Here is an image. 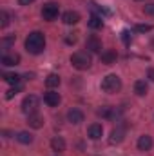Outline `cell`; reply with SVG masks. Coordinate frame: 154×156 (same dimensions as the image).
Here are the masks:
<instances>
[{"label":"cell","mask_w":154,"mask_h":156,"mask_svg":"<svg viewBox=\"0 0 154 156\" xmlns=\"http://www.w3.org/2000/svg\"><path fill=\"white\" fill-rule=\"evenodd\" d=\"M45 47V38L40 31H33L29 33V37L26 38V49L31 53V55H40Z\"/></svg>","instance_id":"cell-1"},{"label":"cell","mask_w":154,"mask_h":156,"mask_svg":"<svg viewBox=\"0 0 154 156\" xmlns=\"http://www.w3.org/2000/svg\"><path fill=\"white\" fill-rule=\"evenodd\" d=\"M71 64H73L76 69H80V71L89 69V67H91V56H89L87 51H78V53H75V55L71 56Z\"/></svg>","instance_id":"cell-2"},{"label":"cell","mask_w":154,"mask_h":156,"mask_svg":"<svg viewBox=\"0 0 154 156\" xmlns=\"http://www.w3.org/2000/svg\"><path fill=\"white\" fill-rule=\"evenodd\" d=\"M102 89H103L105 93H109V94L118 93V91L121 89V80L116 76V75H107V76L102 80Z\"/></svg>","instance_id":"cell-3"},{"label":"cell","mask_w":154,"mask_h":156,"mask_svg":"<svg viewBox=\"0 0 154 156\" xmlns=\"http://www.w3.org/2000/svg\"><path fill=\"white\" fill-rule=\"evenodd\" d=\"M58 13H60V5L58 4H54V2H47L44 7H42V16H44V20H54V18H58Z\"/></svg>","instance_id":"cell-4"},{"label":"cell","mask_w":154,"mask_h":156,"mask_svg":"<svg viewBox=\"0 0 154 156\" xmlns=\"http://www.w3.org/2000/svg\"><path fill=\"white\" fill-rule=\"evenodd\" d=\"M38 105H40V100L35 94H29V96H26L24 102H22V111H24L26 115H33V113H37Z\"/></svg>","instance_id":"cell-5"},{"label":"cell","mask_w":154,"mask_h":156,"mask_svg":"<svg viewBox=\"0 0 154 156\" xmlns=\"http://www.w3.org/2000/svg\"><path fill=\"white\" fill-rule=\"evenodd\" d=\"M87 134H89V138H91V140H100V138H102V134H103V127H102L100 123H93V125H89Z\"/></svg>","instance_id":"cell-6"},{"label":"cell","mask_w":154,"mask_h":156,"mask_svg":"<svg viewBox=\"0 0 154 156\" xmlns=\"http://www.w3.org/2000/svg\"><path fill=\"white\" fill-rule=\"evenodd\" d=\"M85 47H87V51H91V53H100V51H102V42L96 38V37H91V38L85 42Z\"/></svg>","instance_id":"cell-7"},{"label":"cell","mask_w":154,"mask_h":156,"mask_svg":"<svg viewBox=\"0 0 154 156\" xmlns=\"http://www.w3.org/2000/svg\"><path fill=\"white\" fill-rule=\"evenodd\" d=\"M44 102H45L47 105L54 107V105H58V104H60V94H58V93H54V91H47V93H45V96H44Z\"/></svg>","instance_id":"cell-8"},{"label":"cell","mask_w":154,"mask_h":156,"mask_svg":"<svg viewBox=\"0 0 154 156\" xmlns=\"http://www.w3.org/2000/svg\"><path fill=\"white\" fill-rule=\"evenodd\" d=\"M51 149H53L54 153L65 151V142H64V138H62V136H54V138L51 140Z\"/></svg>","instance_id":"cell-9"},{"label":"cell","mask_w":154,"mask_h":156,"mask_svg":"<svg viewBox=\"0 0 154 156\" xmlns=\"http://www.w3.org/2000/svg\"><path fill=\"white\" fill-rule=\"evenodd\" d=\"M151 147H152V138H151L149 134L140 136V140H138V149H140V151H149Z\"/></svg>","instance_id":"cell-10"},{"label":"cell","mask_w":154,"mask_h":156,"mask_svg":"<svg viewBox=\"0 0 154 156\" xmlns=\"http://www.w3.org/2000/svg\"><path fill=\"white\" fill-rule=\"evenodd\" d=\"M67 120H69L71 123H82V122H83V113H82L80 109H71V111L67 113Z\"/></svg>","instance_id":"cell-11"},{"label":"cell","mask_w":154,"mask_h":156,"mask_svg":"<svg viewBox=\"0 0 154 156\" xmlns=\"http://www.w3.org/2000/svg\"><path fill=\"white\" fill-rule=\"evenodd\" d=\"M27 123H29L33 129H40V127L44 125V118L40 116L38 113H33V115H29V118H27Z\"/></svg>","instance_id":"cell-12"},{"label":"cell","mask_w":154,"mask_h":156,"mask_svg":"<svg viewBox=\"0 0 154 156\" xmlns=\"http://www.w3.org/2000/svg\"><path fill=\"white\" fill-rule=\"evenodd\" d=\"M20 62V56L16 53H11V55H4L2 56V64L4 66H18Z\"/></svg>","instance_id":"cell-13"},{"label":"cell","mask_w":154,"mask_h":156,"mask_svg":"<svg viewBox=\"0 0 154 156\" xmlns=\"http://www.w3.org/2000/svg\"><path fill=\"white\" fill-rule=\"evenodd\" d=\"M123 134H125V131L121 129V127H116L114 131L111 133V138H109V142L114 145V144H120L121 140H123Z\"/></svg>","instance_id":"cell-14"},{"label":"cell","mask_w":154,"mask_h":156,"mask_svg":"<svg viewBox=\"0 0 154 156\" xmlns=\"http://www.w3.org/2000/svg\"><path fill=\"white\" fill-rule=\"evenodd\" d=\"M62 18H64V22H65V24H69V26H71V24H76L78 20H80V15H78L76 11H67V13H64V16H62Z\"/></svg>","instance_id":"cell-15"},{"label":"cell","mask_w":154,"mask_h":156,"mask_svg":"<svg viewBox=\"0 0 154 156\" xmlns=\"http://www.w3.org/2000/svg\"><path fill=\"white\" fill-rule=\"evenodd\" d=\"M102 62L107 64V66L114 64L116 62V53L114 51H105V53H102Z\"/></svg>","instance_id":"cell-16"},{"label":"cell","mask_w":154,"mask_h":156,"mask_svg":"<svg viewBox=\"0 0 154 156\" xmlns=\"http://www.w3.org/2000/svg\"><path fill=\"white\" fill-rule=\"evenodd\" d=\"M102 26H103L102 16H98V15H91V18H89V27H93V29H100Z\"/></svg>","instance_id":"cell-17"},{"label":"cell","mask_w":154,"mask_h":156,"mask_svg":"<svg viewBox=\"0 0 154 156\" xmlns=\"http://www.w3.org/2000/svg\"><path fill=\"white\" fill-rule=\"evenodd\" d=\"M134 93H136L138 96H143V94H147V83H145L143 80H138V82L134 83Z\"/></svg>","instance_id":"cell-18"},{"label":"cell","mask_w":154,"mask_h":156,"mask_svg":"<svg viewBox=\"0 0 154 156\" xmlns=\"http://www.w3.org/2000/svg\"><path fill=\"white\" fill-rule=\"evenodd\" d=\"M16 140H18L20 144H31V142H33V134L27 133V131H22V133L16 134Z\"/></svg>","instance_id":"cell-19"},{"label":"cell","mask_w":154,"mask_h":156,"mask_svg":"<svg viewBox=\"0 0 154 156\" xmlns=\"http://www.w3.org/2000/svg\"><path fill=\"white\" fill-rule=\"evenodd\" d=\"M4 80H5L7 83H11V85H18V82H20V75H16V73L4 75Z\"/></svg>","instance_id":"cell-20"},{"label":"cell","mask_w":154,"mask_h":156,"mask_svg":"<svg viewBox=\"0 0 154 156\" xmlns=\"http://www.w3.org/2000/svg\"><path fill=\"white\" fill-rule=\"evenodd\" d=\"M45 83H47V87H56L60 83V76L58 75H49L45 78Z\"/></svg>","instance_id":"cell-21"},{"label":"cell","mask_w":154,"mask_h":156,"mask_svg":"<svg viewBox=\"0 0 154 156\" xmlns=\"http://www.w3.org/2000/svg\"><path fill=\"white\" fill-rule=\"evenodd\" d=\"M151 29H152L151 24H138V26H136V31H140V33H147V31H151Z\"/></svg>","instance_id":"cell-22"},{"label":"cell","mask_w":154,"mask_h":156,"mask_svg":"<svg viewBox=\"0 0 154 156\" xmlns=\"http://www.w3.org/2000/svg\"><path fill=\"white\" fill-rule=\"evenodd\" d=\"M18 91H20V85H15V87H11V89L5 93V98H7V100H9V98H13V96H15Z\"/></svg>","instance_id":"cell-23"},{"label":"cell","mask_w":154,"mask_h":156,"mask_svg":"<svg viewBox=\"0 0 154 156\" xmlns=\"http://www.w3.org/2000/svg\"><path fill=\"white\" fill-rule=\"evenodd\" d=\"M0 18H2V24H0V26H2V27H5V26L9 24V15H7L5 11H2V13H0Z\"/></svg>","instance_id":"cell-24"},{"label":"cell","mask_w":154,"mask_h":156,"mask_svg":"<svg viewBox=\"0 0 154 156\" xmlns=\"http://www.w3.org/2000/svg\"><path fill=\"white\" fill-rule=\"evenodd\" d=\"M143 13H145V15H151V16H154V4H147V5L143 7Z\"/></svg>","instance_id":"cell-25"},{"label":"cell","mask_w":154,"mask_h":156,"mask_svg":"<svg viewBox=\"0 0 154 156\" xmlns=\"http://www.w3.org/2000/svg\"><path fill=\"white\" fill-rule=\"evenodd\" d=\"M121 38H123V42H125V44H129V42H131V37H129V31H123V33H121Z\"/></svg>","instance_id":"cell-26"},{"label":"cell","mask_w":154,"mask_h":156,"mask_svg":"<svg viewBox=\"0 0 154 156\" xmlns=\"http://www.w3.org/2000/svg\"><path fill=\"white\" fill-rule=\"evenodd\" d=\"M20 2V5H29V4H33L35 0H18Z\"/></svg>","instance_id":"cell-27"},{"label":"cell","mask_w":154,"mask_h":156,"mask_svg":"<svg viewBox=\"0 0 154 156\" xmlns=\"http://www.w3.org/2000/svg\"><path fill=\"white\" fill-rule=\"evenodd\" d=\"M65 42H67V44H75V42H76V37H67Z\"/></svg>","instance_id":"cell-28"},{"label":"cell","mask_w":154,"mask_h":156,"mask_svg":"<svg viewBox=\"0 0 154 156\" xmlns=\"http://www.w3.org/2000/svg\"><path fill=\"white\" fill-rule=\"evenodd\" d=\"M147 76H149V78L154 82V69H149V71H147Z\"/></svg>","instance_id":"cell-29"}]
</instances>
